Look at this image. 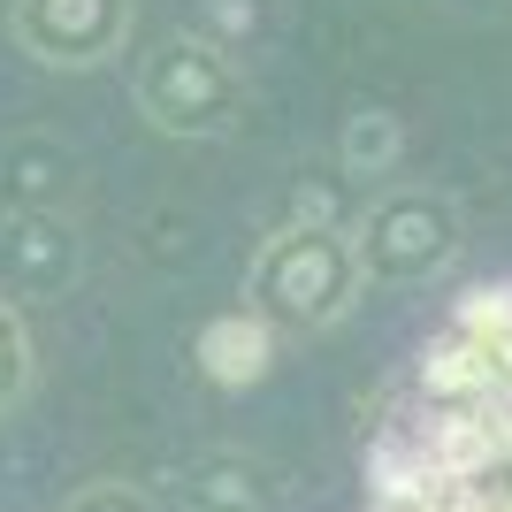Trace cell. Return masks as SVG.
Segmentation results:
<instances>
[{
	"label": "cell",
	"mask_w": 512,
	"mask_h": 512,
	"mask_svg": "<svg viewBox=\"0 0 512 512\" xmlns=\"http://www.w3.org/2000/svg\"><path fill=\"white\" fill-rule=\"evenodd\" d=\"M352 512H512V283H474L413 344Z\"/></svg>",
	"instance_id": "obj_1"
},
{
	"label": "cell",
	"mask_w": 512,
	"mask_h": 512,
	"mask_svg": "<svg viewBox=\"0 0 512 512\" xmlns=\"http://www.w3.org/2000/svg\"><path fill=\"white\" fill-rule=\"evenodd\" d=\"M360 291L367 276H360V253H352V230H314V222H283L253 253V276H245V306L276 337H314V329L344 321L360 306Z\"/></svg>",
	"instance_id": "obj_2"
},
{
	"label": "cell",
	"mask_w": 512,
	"mask_h": 512,
	"mask_svg": "<svg viewBox=\"0 0 512 512\" xmlns=\"http://www.w3.org/2000/svg\"><path fill=\"white\" fill-rule=\"evenodd\" d=\"M459 245H467V222L428 184H390L352 222V253H360L367 291H421L459 260Z\"/></svg>",
	"instance_id": "obj_3"
},
{
	"label": "cell",
	"mask_w": 512,
	"mask_h": 512,
	"mask_svg": "<svg viewBox=\"0 0 512 512\" xmlns=\"http://www.w3.org/2000/svg\"><path fill=\"white\" fill-rule=\"evenodd\" d=\"M138 115L169 138H230L245 123V62L199 31H169L138 62Z\"/></svg>",
	"instance_id": "obj_4"
},
{
	"label": "cell",
	"mask_w": 512,
	"mask_h": 512,
	"mask_svg": "<svg viewBox=\"0 0 512 512\" xmlns=\"http://www.w3.org/2000/svg\"><path fill=\"white\" fill-rule=\"evenodd\" d=\"M138 0H8V31L46 69H100L130 46Z\"/></svg>",
	"instance_id": "obj_5"
},
{
	"label": "cell",
	"mask_w": 512,
	"mask_h": 512,
	"mask_svg": "<svg viewBox=\"0 0 512 512\" xmlns=\"http://www.w3.org/2000/svg\"><path fill=\"white\" fill-rule=\"evenodd\" d=\"M0 268H8V291H62L69 268H77V237H69V222L54 207L46 214H8Z\"/></svg>",
	"instance_id": "obj_6"
},
{
	"label": "cell",
	"mask_w": 512,
	"mask_h": 512,
	"mask_svg": "<svg viewBox=\"0 0 512 512\" xmlns=\"http://www.w3.org/2000/svg\"><path fill=\"white\" fill-rule=\"evenodd\" d=\"M192 360H199V375H207V383L245 390V383H260V375H268V360H276V329H268L253 306H230V314H214L207 329H199Z\"/></svg>",
	"instance_id": "obj_7"
},
{
	"label": "cell",
	"mask_w": 512,
	"mask_h": 512,
	"mask_svg": "<svg viewBox=\"0 0 512 512\" xmlns=\"http://www.w3.org/2000/svg\"><path fill=\"white\" fill-rule=\"evenodd\" d=\"M69 184V153L54 138H16V146H0V199L8 214H46L62 199Z\"/></svg>",
	"instance_id": "obj_8"
},
{
	"label": "cell",
	"mask_w": 512,
	"mask_h": 512,
	"mask_svg": "<svg viewBox=\"0 0 512 512\" xmlns=\"http://www.w3.org/2000/svg\"><path fill=\"white\" fill-rule=\"evenodd\" d=\"M398 161H406V123H398V115H383V107L344 115V130H337V169L344 176L375 184V176H390Z\"/></svg>",
	"instance_id": "obj_9"
},
{
	"label": "cell",
	"mask_w": 512,
	"mask_h": 512,
	"mask_svg": "<svg viewBox=\"0 0 512 512\" xmlns=\"http://www.w3.org/2000/svg\"><path fill=\"white\" fill-rule=\"evenodd\" d=\"M360 207H367V184H360V176H344L337 161L291 184V222H314V230H352Z\"/></svg>",
	"instance_id": "obj_10"
},
{
	"label": "cell",
	"mask_w": 512,
	"mask_h": 512,
	"mask_svg": "<svg viewBox=\"0 0 512 512\" xmlns=\"http://www.w3.org/2000/svg\"><path fill=\"white\" fill-rule=\"evenodd\" d=\"M192 31L245 62V54L268 39V0H199V23H192Z\"/></svg>",
	"instance_id": "obj_11"
},
{
	"label": "cell",
	"mask_w": 512,
	"mask_h": 512,
	"mask_svg": "<svg viewBox=\"0 0 512 512\" xmlns=\"http://www.w3.org/2000/svg\"><path fill=\"white\" fill-rule=\"evenodd\" d=\"M31 390V329H23L16 299H0V413Z\"/></svg>",
	"instance_id": "obj_12"
},
{
	"label": "cell",
	"mask_w": 512,
	"mask_h": 512,
	"mask_svg": "<svg viewBox=\"0 0 512 512\" xmlns=\"http://www.w3.org/2000/svg\"><path fill=\"white\" fill-rule=\"evenodd\" d=\"M192 497H199V512H253V474L245 467H207L192 482Z\"/></svg>",
	"instance_id": "obj_13"
},
{
	"label": "cell",
	"mask_w": 512,
	"mask_h": 512,
	"mask_svg": "<svg viewBox=\"0 0 512 512\" xmlns=\"http://www.w3.org/2000/svg\"><path fill=\"white\" fill-rule=\"evenodd\" d=\"M62 512H153L138 490H123V482H92V490H77Z\"/></svg>",
	"instance_id": "obj_14"
}]
</instances>
